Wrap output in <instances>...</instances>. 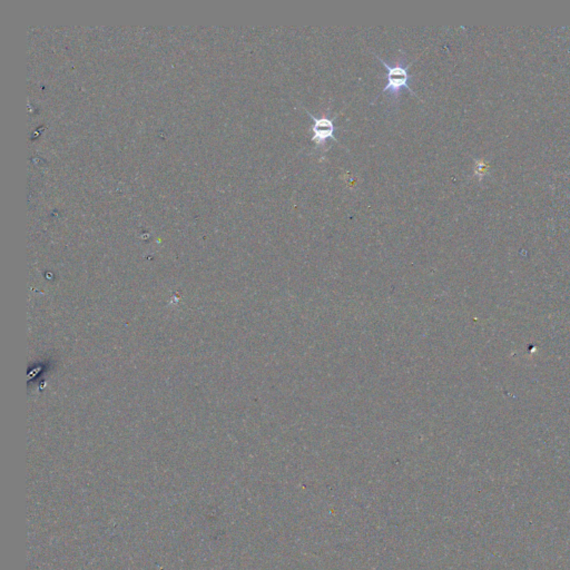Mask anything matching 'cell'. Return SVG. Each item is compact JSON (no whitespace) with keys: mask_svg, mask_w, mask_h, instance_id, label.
Instances as JSON below:
<instances>
[{"mask_svg":"<svg viewBox=\"0 0 570 570\" xmlns=\"http://www.w3.org/2000/svg\"><path fill=\"white\" fill-rule=\"evenodd\" d=\"M374 56L381 62L382 65L386 69V76H384L386 85L380 94L388 92L395 105L399 102V98H400L401 93L403 90H408L411 94L418 97V95L416 94L414 90H411L410 87V81L414 79V75L409 73V68L412 65V62H409L408 65H405V58L402 56L400 60L395 62V64H390V62L382 60L381 57H379L378 55L374 54Z\"/></svg>","mask_w":570,"mask_h":570,"instance_id":"cell-1","label":"cell"},{"mask_svg":"<svg viewBox=\"0 0 570 570\" xmlns=\"http://www.w3.org/2000/svg\"><path fill=\"white\" fill-rule=\"evenodd\" d=\"M304 109H306L308 116L311 117L312 121H313V125H312L310 130L312 132L311 141L315 145V149H322L325 151V145H327V142L329 140H332V141L339 143L338 138L335 137V132L339 130V128L335 126L334 124V121L338 118V116H331L330 109L321 117L314 116L306 107H304ZM325 151H327V149H325Z\"/></svg>","mask_w":570,"mask_h":570,"instance_id":"cell-2","label":"cell"}]
</instances>
